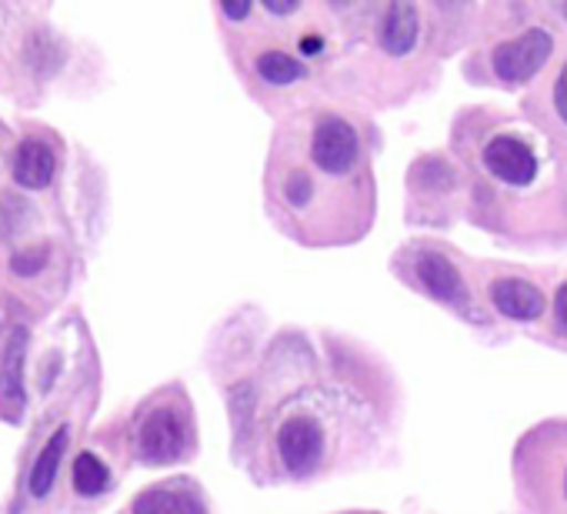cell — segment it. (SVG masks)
I'll list each match as a JSON object with an SVG mask.
<instances>
[{
	"instance_id": "obj_15",
	"label": "cell",
	"mask_w": 567,
	"mask_h": 514,
	"mask_svg": "<svg viewBox=\"0 0 567 514\" xmlns=\"http://www.w3.org/2000/svg\"><path fill=\"white\" fill-rule=\"evenodd\" d=\"M554 107H557V114H560L564 124H567V64L560 68V74H557V81H554Z\"/></svg>"
},
{
	"instance_id": "obj_1",
	"label": "cell",
	"mask_w": 567,
	"mask_h": 514,
	"mask_svg": "<svg viewBox=\"0 0 567 514\" xmlns=\"http://www.w3.org/2000/svg\"><path fill=\"white\" fill-rule=\"evenodd\" d=\"M311 157L324 174L344 177L354 171V164L361 161V141L358 131L338 117V114H324L318 117V127L311 134Z\"/></svg>"
},
{
	"instance_id": "obj_19",
	"label": "cell",
	"mask_w": 567,
	"mask_h": 514,
	"mask_svg": "<svg viewBox=\"0 0 567 514\" xmlns=\"http://www.w3.org/2000/svg\"><path fill=\"white\" fill-rule=\"evenodd\" d=\"M564 494H567V474H564Z\"/></svg>"
},
{
	"instance_id": "obj_4",
	"label": "cell",
	"mask_w": 567,
	"mask_h": 514,
	"mask_svg": "<svg viewBox=\"0 0 567 514\" xmlns=\"http://www.w3.org/2000/svg\"><path fill=\"white\" fill-rule=\"evenodd\" d=\"M277 448H280V458H284V464H288V471L308 474L321 461L324 434H321L318 421H311V418H291L288 424L280 428V434H277Z\"/></svg>"
},
{
	"instance_id": "obj_7",
	"label": "cell",
	"mask_w": 567,
	"mask_h": 514,
	"mask_svg": "<svg viewBox=\"0 0 567 514\" xmlns=\"http://www.w3.org/2000/svg\"><path fill=\"white\" fill-rule=\"evenodd\" d=\"M54 171H58V157H54V151L44 141H24L14 151L11 174H14L18 187L41 191V187H48L54 181Z\"/></svg>"
},
{
	"instance_id": "obj_14",
	"label": "cell",
	"mask_w": 567,
	"mask_h": 514,
	"mask_svg": "<svg viewBox=\"0 0 567 514\" xmlns=\"http://www.w3.org/2000/svg\"><path fill=\"white\" fill-rule=\"evenodd\" d=\"M284 194H288V204L291 207H308V201H311V181L298 171V177H291L288 181V187H284Z\"/></svg>"
},
{
	"instance_id": "obj_6",
	"label": "cell",
	"mask_w": 567,
	"mask_h": 514,
	"mask_svg": "<svg viewBox=\"0 0 567 514\" xmlns=\"http://www.w3.org/2000/svg\"><path fill=\"white\" fill-rule=\"evenodd\" d=\"M491 301L511 321H534L544 311V295L534 285L520 281V278H501V281H494L491 285Z\"/></svg>"
},
{
	"instance_id": "obj_9",
	"label": "cell",
	"mask_w": 567,
	"mask_h": 514,
	"mask_svg": "<svg viewBox=\"0 0 567 514\" xmlns=\"http://www.w3.org/2000/svg\"><path fill=\"white\" fill-rule=\"evenodd\" d=\"M417 275L424 281V288L437 298V301H464V285H461V275L454 271V265L441 254H424L417 261Z\"/></svg>"
},
{
	"instance_id": "obj_2",
	"label": "cell",
	"mask_w": 567,
	"mask_h": 514,
	"mask_svg": "<svg viewBox=\"0 0 567 514\" xmlns=\"http://www.w3.org/2000/svg\"><path fill=\"white\" fill-rule=\"evenodd\" d=\"M137 451L147 464H171L187 451V421L174 408H154L137 428Z\"/></svg>"
},
{
	"instance_id": "obj_16",
	"label": "cell",
	"mask_w": 567,
	"mask_h": 514,
	"mask_svg": "<svg viewBox=\"0 0 567 514\" xmlns=\"http://www.w3.org/2000/svg\"><path fill=\"white\" fill-rule=\"evenodd\" d=\"M554 318H557V328L567 335V285H560V291L554 295Z\"/></svg>"
},
{
	"instance_id": "obj_8",
	"label": "cell",
	"mask_w": 567,
	"mask_h": 514,
	"mask_svg": "<svg viewBox=\"0 0 567 514\" xmlns=\"http://www.w3.org/2000/svg\"><path fill=\"white\" fill-rule=\"evenodd\" d=\"M134 514H207V507L194 491L177 484H161L134 497Z\"/></svg>"
},
{
	"instance_id": "obj_3",
	"label": "cell",
	"mask_w": 567,
	"mask_h": 514,
	"mask_svg": "<svg viewBox=\"0 0 567 514\" xmlns=\"http://www.w3.org/2000/svg\"><path fill=\"white\" fill-rule=\"evenodd\" d=\"M550 51H554L550 34L540 31V28H530L527 34H520V38L501 44V48L494 51L491 64H494V74H497L501 81H507V84H524V81H530V78L547 64Z\"/></svg>"
},
{
	"instance_id": "obj_11",
	"label": "cell",
	"mask_w": 567,
	"mask_h": 514,
	"mask_svg": "<svg viewBox=\"0 0 567 514\" xmlns=\"http://www.w3.org/2000/svg\"><path fill=\"white\" fill-rule=\"evenodd\" d=\"M68 438H71V431H68V428H58L54 438L41 448V454H38V461H34V467H31V494H34V497H44V494L54 487L58 467H61L64 451H68Z\"/></svg>"
},
{
	"instance_id": "obj_13",
	"label": "cell",
	"mask_w": 567,
	"mask_h": 514,
	"mask_svg": "<svg viewBox=\"0 0 567 514\" xmlns=\"http://www.w3.org/2000/svg\"><path fill=\"white\" fill-rule=\"evenodd\" d=\"M74 487H78V494H84V497H94V494L107 491V487H111V471H107V464H104L97 454H91V451L78 454V461H74Z\"/></svg>"
},
{
	"instance_id": "obj_18",
	"label": "cell",
	"mask_w": 567,
	"mask_h": 514,
	"mask_svg": "<svg viewBox=\"0 0 567 514\" xmlns=\"http://www.w3.org/2000/svg\"><path fill=\"white\" fill-rule=\"evenodd\" d=\"M220 11H224L230 21H244V18L250 14V4H247V0H244V4H220Z\"/></svg>"
},
{
	"instance_id": "obj_5",
	"label": "cell",
	"mask_w": 567,
	"mask_h": 514,
	"mask_svg": "<svg viewBox=\"0 0 567 514\" xmlns=\"http://www.w3.org/2000/svg\"><path fill=\"white\" fill-rule=\"evenodd\" d=\"M484 167L504 181V184H514V187H524L537 177V157L534 151L517 141V137H494L487 147H484Z\"/></svg>"
},
{
	"instance_id": "obj_10",
	"label": "cell",
	"mask_w": 567,
	"mask_h": 514,
	"mask_svg": "<svg viewBox=\"0 0 567 514\" xmlns=\"http://www.w3.org/2000/svg\"><path fill=\"white\" fill-rule=\"evenodd\" d=\"M417 11L414 4H391L381 21V48L388 54H408L417 41Z\"/></svg>"
},
{
	"instance_id": "obj_17",
	"label": "cell",
	"mask_w": 567,
	"mask_h": 514,
	"mask_svg": "<svg viewBox=\"0 0 567 514\" xmlns=\"http://www.w3.org/2000/svg\"><path fill=\"white\" fill-rule=\"evenodd\" d=\"M264 8H267L270 14H280V18H284V14H295L301 4H298V0H267Z\"/></svg>"
},
{
	"instance_id": "obj_12",
	"label": "cell",
	"mask_w": 567,
	"mask_h": 514,
	"mask_svg": "<svg viewBox=\"0 0 567 514\" xmlns=\"http://www.w3.org/2000/svg\"><path fill=\"white\" fill-rule=\"evenodd\" d=\"M254 68H257L260 81H267V84H274V88H288V84H295V81L305 78V64H298L291 54H284V51H267V54H260V58L254 61Z\"/></svg>"
}]
</instances>
